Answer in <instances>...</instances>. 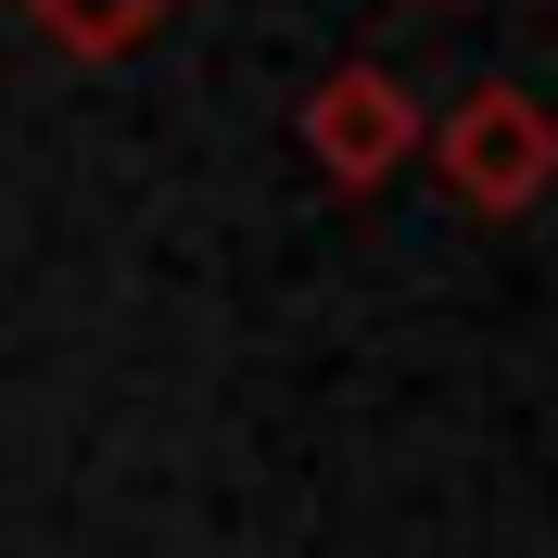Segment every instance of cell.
<instances>
[{
  "instance_id": "obj_1",
  "label": "cell",
  "mask_w": 558,
  "mask_h": 558,
  "mask_svg": "<svg viewBox=\"0 0 558 558\" xmlns=\"http://www.w3.org/2000/svg\"><path fill=\"white\" fill-rule=\"evenodd\" d=\"M418 140H432V178H445L470 216H495V229H508V216H533V204L558 191V114L533 102L521 76L457 89L445 128H418Z\"/></svg>"
},
{
  "instance_id": "obj_2",
  "label": "cell",
  "mask_w": 558,
  "mask_h": 558,
  "mask_svg": "<svg viewBox=\"0 0 558 558\" xmlns=\"http://www.w3.org/2000/svg\"><path fill=\"white\" fill-rule=\"evenodd\" d=\"M418 89L393 64H330L305 89V114H292V140H305V166L343 191V204H368V191H393V178L418 166Z\"/></svg>"
},
{
  "instance_id": "obj_3",
  "label": "cell",
  "mask_w": 558,
  "mask_h": 558,
  "mask_svg": "<svg viewBox=\"0 0 558 558\" xmlns=\"http://www.w3.org/2000/svg\"><path fill=\"white\" fill-rule=\"evenodd\" d=\"M13 13H26L51 51H76V64H128V51L166 26L178 0H13Z\"/></svg>"
},
{
  "instance_id": "obj_4",
  "label": "cell",
  "mask_w": 558,
  "mask_h": 558,
  "mask_svg": "<svg viewBox=\"0 0 558 558\" xmlns=\"http://www.w3.org/2000/svg\"><path fill=\"white\" fill-rule=\"evenodd\" d=\"M407 13H445V0H407Z\"/></svg>"
}]
</instances>
